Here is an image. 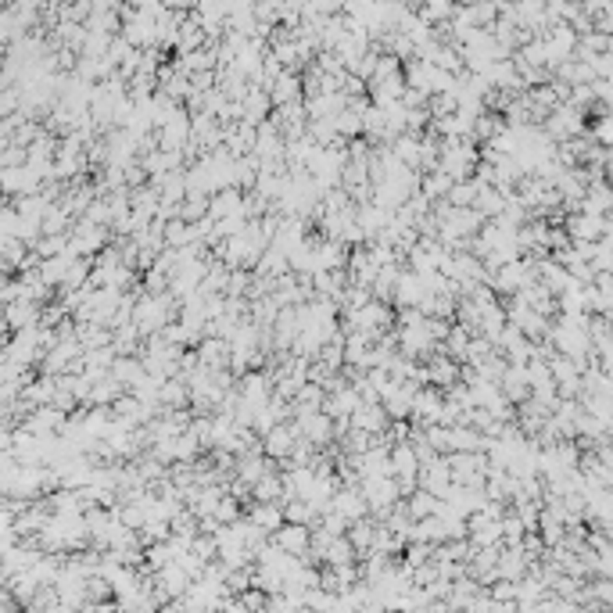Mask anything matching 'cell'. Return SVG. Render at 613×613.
<instances>
[{"mask_svg": "<svg viewBox=\"0 0 613 613\" xmlns=\"http://www.w3.org/2000/svg\"><path fill=\"white\" fill-rule=\"evenodd\" d=\"M452 381H455V366L448 363V359H434V366H431V384L448 387Z\"/></svg>", "mask_w": 613, "mask_h": 613, "instance_id": "1", "label": "cell"}]
</instances>
